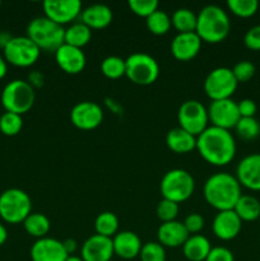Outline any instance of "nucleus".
Segmentation results:
<instances>
[{"label":"nucleus","mask_w":260,"mask_h":261,"mask_svg":"<svg viewBox=\"0 0 260 261\" xmlns=\"http://www.w3.org/2000/svg\"><path fill=\"white\" fill-rule=\"evenodd\" d=\"M196 150L209 165L221 167L233 161L236 142L229 130L208 126L196 137Z\"/></svg>","instance_id":"nucleus-1"},{"label":"nucleus","mask_w":260,"mask_h":261,"mask_svg":"<svg viewBox=\"0 0 260 261\" xmlns=\"http://www.w3.org/2000/svg\"><path fill=\"white\" fill-rule=\"evenodd\" d=\"M204 199L218 212L232 211L241 198V185L236 176L218 172L212 175L204 184Z\"/></svg>","instance_id":"nucleus-2"},{"label":"nucleus","mask_w":260,"mask_h":261,"mask_svg":"<svg viewBox=\"0 0 260 261\" xmlns=\"http://www.w3.org/2000/svg\"><path fill=\"white\" fill-rule=\"evenodd\" d=\"M231 31V20L226 10L218 5H206L199 12L195 33L201 42L219 43Z\"/></svg>","instance_id":"nucleus-3"},{"label":"nucleus","mask_w":260,"mask_h":261,"mask_svg":"<svg viewBox=\"0 0 260 261\" xmlns=\"http://www.w3.org/2000/svg\"><path fill=\"white\" fill-rule=\"evenodd\" d=\"M65 28L46 17H37L27 27V37L40 48V51L55 54L64 45Z\"/></svg>","instance_id":"nucleus-4"},{"label":"nucleus","mask_w":260,"mask_h":261,"mask_svg":"<svg viewBox=\"0 0 260 261\" xmlns=\"http://www.w3.org/2000/svg\"><path fill=\"white\" fill-rule=\"evenodd\" d=\"M35 99V88L22 79L9 82L2 92V105L5 112H13L20 116L32 109Z\"/></svg>","instance_id":"nucleus-5"},{"label":"nucleus","mask_w":260,"mask_h":261,"mask_svg":"<svg viewBox=\"0 0 260 261\" xmlns=\"http://www.w3.org/2000/svg\"><path fill=\"white\" fill-rule=\"evenodd\" d=\"M31 198L20 189H8L0 194V218L9 224L23 223L32 213Z\"/></svg>","instance_id":"nucleus-6"},{"label":"nucleus","mask_w":260,"mask_h":261,"mask_svg":"<svg viewBox=\"0 0 260 261\" xmlns=\"http://www.w3.org/2000/svg\"><path fill=\"white\" fill-rule=\"evenodd\" d=\"M160 189L163 199L180 204L193 195L195 190V181L188 171L175 168L165 173L161 180Z\"/></svg>","instance_id":"nucleus-7"},{"label":"nucleus","mask_w":260,"mask_h":261,"mask_svg":"<svg viewBox=\"0 0 260 261\" xmlns=\"http://www.w3.org/2000/svg\"><path fill=\"white\" fill-rule=\"evenodd\" d=\"M125 75L138 86H149L160 75V65L153 56L144 53L132 54L125 59Z\"/></svg>","instance_id":"nucleus-8"},{"label":"nucleus","mask_w":260,"mask_h":261,"mask_svg":"<svg viewBox=\"0 0 260 261\" xmlns=\"http://www.w3.org/2000/svg\"><path fill=\"white\" fill-rule=\"evenodd\" d=\"M237 81L235 78L232 69L216 68L206 75L204 81V91L212 101L231 98L237 89Z\"/></svg>","instance_id":"nucleus-9"},{"label":"nucleus","mask_w":260,"mask_h":261,"mask_svg":"<svg viewBox=\"0 0 260 261\" xmlns=\"http://www.w3.org/2000/svg\"><path fill=\"white\" fill-rule=\"evenodd\" d=\"M3 53L8 64L18 68H28L36 64L41 51L27 36H18L9 41Z\"/></svg>","instance_id":"nucleus-10"},{"label":"nucleus","mask_w":260,"mask_h":261,"mask_svg":"<svg viewBox=\"0 0 260 261\" xmlns=\"http://www.w3.org/2000/svg\"><path fill=\"white\" fill-rule=\"evenodd\" d=\"M177 121L181 129L194 137H198L208 127V110L201 102L196 99H189L184 102L178 109Z\"/></svg>","instance_id":"nucleus-11"},{"label":"nucleus","mask_w":260,"mask_h":261,"mask_svg":"<svg viewBox=\"0 0 260 261\" xmlns=\"http://www.w3.org/2000/svg\"><path fill=\"white\" fill-rule=\"evenodd\" d=\"M42 7L45 17L60 25L75 20L83 10L79 0H45Z\"/></svg>","instance_id":"nucleus-12"},{"label":"nucleus","mask_w":260,"mask_h":261,"mask_svg":"<svg viewBox=\"0 0 260 261\" xmlns=\"http://www.w3.org/2000/svg\"><path fill=\"white\" fill-rule=\"evenodd\" d=\"M208 117L209 121L212 122V126L221 127L224 130L236 127L237 122L241 119L237 102L231 98L212 101L208 109Z\"/></svg>","instance_id":"nucleus-13"},{"label":"nucleus","mask_w":260,"mask_h":261,"mask_svg":"<svg viewBox=\"0 0 260 261\" xmlns=\"http://www.w3.org/2000/svg\"><path fill=\"white\" fill-rule=\"evenodd\" d=\"M70 120L79 130H93L101 125L103 111L96 102L83 101L71 109Z\"/></svg>","instance_id":"nucleus-14"},{"label":"nucleus","mask_w":260,"mask_h":261,"mask_svg":"<svg viewBox=\"0 0 260 261\" xmlns=\"http://www.w3.org/2000/svg\"><path fill=\"white\" fill-rule=\"evenodd\" d=\"M112 239L93 234L82 245L81 257L83 261H111L114 256Z\"/></svg>","instance_id":"nucleus-15"},{"label":"nucleus","mask_w":260,"mask_h":261,"mask_svg":"<svg viewBox=\"0 0 260 261\" xmlns=\"http://www.w3.org/2000/svg\"><path fill=\"white\" fill-rule=\"evenodd\" d=\"M30 255L32 261H65L69 257L63 241L51 237L36 240L31 247Z\"/></svg>","instance_id":"nucleus-16"},{"label":"nucleus","mask_w":260,"mask_h":261,"mask_svg":"<svg viewBox=\"0 0 260 261\" xmlns=\"http://www.w3.org/2000/svg\"><path fill=\"white\" fill-rule=\"evenodd\" d=\"M236 178L240 185L251 191H260V154L246 155L236 168Z\"/></svg>","instance_id":"nucleus-17"},{"label":"nucleus","mask_w":260,"mask_h":261,"mask_svg":"<svg viewBox=\"0 0 260 261\" xmlns=\"http://www.w3.org/2000/svg\"><path fill=\"white\" fill-rule=\"evenodd\" d=\"M54 55H55V60L59 68L66 74L75 75V74L82 73L83 69L86 68V55L82 48L64 43Z\"/></svg>","instance_id":"nucleus-18"},{"label":"nucleus","mask_w":260,"mask_h":261,"mask_svg":"<svg viewBox=\"0 0 260 261\" xmlns=\"http://www.w3.org/2000/svg\"><path fill=\"white\" fill-rule=\"evenodd\" d=\"M213 233L216 234L217 239L222 241H231L236 239L242 228V221L239 218L235 211H223L218 212V214L214 218L213 224Z\"/></svg>","instance_id":"nucleus-19"},{"label":"nucleus","mask_w":260,"mask_h":261,"mask_svg":"<svg viewBox=\"0 0 260 261\" xmlns=\"http://www.w3.org/2000/svg\"><path fill=\"white\" fill-rule=\"evenodd\" d=\"M201 48V40L195 32L177 33L171 42V54L178 61H190Z\"/></svg>","instance_id":"nucleus-20"},{"label":"nucleus","mask_w":260,"mask_h":261,"mask_svg":"<svg viewBox=\"0 0 260 261\" xmlns=\"http://www.w3.org/2000/svg\"><path fill=\"white\" fill-rule=\"evenodd\" d=\"M114 254L124 260H133L139 256L142 250V241L139 236L132 231L117 232L112 239Z\"/></svg>","instance_id":"nucleus-21"},{"label":"nucleus","mask_w":260,"mask_h":261,"mask_svg":"<svg viewBox=\"0 0 260 261\" xmlns=\"http://www.w3.org/2000/svg\"><path fill=\"white\" fill-rule=\"evenodd\" d=\"M189 232L186 231L184 223L177 221L162 223L157 231L158 242L163 247H180L189 239Z\"/></svg>","instance_id":"nucleus-22"},{"label":"nucleus","mask_w":260,"mask_h":261,"mask_svg":"<svg viewBox=\"0 0 260 261\" xmlns=\"http://www.w3.org/2000/svg\"><path fill=\"white\" fill-rule=\"evenodd\" d=\"M81 22L89 30H103L112 22V10L105 4H93L82 10Z\"/></svg>","instance_id":"nucleus-23"},{"label":"nucleus","mask_w":260,"mask_h":261,"mask_svg":"<svg viewBox=\"0 0 260 261\" xmlns=\"http://www.w3.org/2000/svg\"><path fill=\"white\" fill-rule=\"evenodd\" d=\"M166 144L168 149L177 154H186L196 149V137L189 134L180 126L170 130L166 135Z\"/></svg>","instance_id":"nucleus-24"},{"label":"nucleus","mask_w":260,"mask_h":261,"mask_svg":"<svg viewBox=\"0 0 260 261\" xmlns=\"http://www.w3.org/2000/svg\"><path fill=\"white\" fill-rule=\"evenodd\" d=\"M211 250V242L201 234H191L183 245L184 256L189 261H205Z\"/></svg>","instance_id":"nucleus-25"},{"label":"nucleus","mask_w":260,"mask_h":261,"mask_svg":"<svg viewBox=\"0 0 260 261\" xmlns=\"http://www.w3.org/2000/svg\"><path fill=\"white\" fill-rule=\"evenodd\" d=\"M233 211L242 222H254L260 218V201L252 195H241Z\"/></svg>","instance_id":"nucleus-26"},{"label":"nucleus","mask_w":260,"mask_h":261,"mask_svg":"<svg viewBox=\"0 0 260 261\" xmlns=\"http://www.w3.org/2000/svg\"><path fill=\"white\" fill-rule=\"evenodd\" d=\"M92 38V30H89L86 24H83L82 22L73 23V24L69 25L68 28H65V35H64V43L66 45L74 46V47L82 48L86 45H88V42Z\"/></svg>","instance_id":"nucleus-27"},{"label":"nucleus","mask_w":260,"mask_h":261,"mask_svg":"<svg viewBox=\"0 0 260 261\" xmlns=\"http://www.w3.org/2000/svg\"><path fill=\"white\" fill-rule=\"evenodd\" d=\"M25 232L35 239L40 240L46 237L50 231V219L42 213H31L23 222Z\"/></svg>","instance_id":"nucleus-28"},{"label":"nucleus","mask_w":260,"mask_h":261,"mask_svg":"<svg viewBox=\"0 0 260 261\" xmlns=\"http://www.w3.org/2000/svg\"><path fill=\"white\" fill-rule=\"evenodd\" d=\"M196 22H198V15L188 8H180L171 17L172 27L178 33L195 32Z\"/></svg>","instance_id":"nucleus-29"},{"label":"nucleus","mask_w":260,"mask_h":261,"mask_svg":"<svg viewBox=\"0 0 260 261\" xmlns=\"http://www.w3.org/2000/svg\"><path fill=\"white\" fill-rule=\"evenodd\" d=\"M94 229L99 236L112 239L119 231V218L112 212H102L94 221Z\"/></svg>","instance_id":"nucleus-30"},{"label":"nucleus","mask_w":260,"mask_h":261,"mask_svg":"<svg viewBox=\"0 0 260 261\" xmlns=\"http://www.w3.org/2000/svg\"><path fill=\"white\" fill-rule=\"evenodd\" d=\"M145 24H147L148 31L155 36H163L168 33V31L172 27L171 23V17L163 10H155L153 14L145 19Z\"/></svg>","instance_id":"nucleus-31"},{"label":"nucleus","mask_w":260,"mask_h":261,"mask_svg":"<svg viewBox=\"0 0 260 261\" xmlns=\"http://www.w3.org/2000/svg\"><path fill=\"white\" fill-rule=\"evenodd\" d=\"M126 65L124 59L119 56H107L101 63V71L106 78L120 79L125 75Z\"/></svg>","instance_id":"nucleus-32"},{"label":"nucleus","mask_w":260,"mask_h":261,"mask_svg":"<svg viewBox=\"0 0 260 261\" xmlns=\"http://www.w3.org/2000/svg\"><path fill=\"white\" fill-rule=\"evenodd\" d=\"M236 133L242 140H254L260 134V124L255 117H241L236 125Z\"/></svg>","instance_id":"nucleus-33"},{"label":"nucleus","mask_w":260,"mask_h":261,"mask_svg":"<svg viewBox=\"0 0 260 261\" xmlns=\"http://www.w3.org/2000/svg\"><path fill=\"white\" fill-rule=\"evenodd\" d=\"M227 7L236 17L250 18L259 9V3L256 0H228Z\"/></svg>","instance_id":"nucleus-34"},{"label":"nucleus","mask_w":260,"mask_h":261,"mask_svg":"<svg viewBox=\"0 0 260 261\" xmlns=\"http://www.w3.org/2000/svg\"><path fill=\"white\" fill-rule=\"evenodd\" d=\"M23 127V119L20 115L13 112H4L0 116V132L7 137L19 134Z\"/></svg>","instance_id":"nucleus-35"},{"label":"nucleus","mask_w":260,"mask_h":261,"mask_svg":"<svg viewBox=\"0 0 260 261\" xmlns=\"http://www.w3.org/2000/svg\"><path fill=\"white\" fill-rule=\"evenodd\" d=\"M140 261H166L165 247L160 242H147L142 246Z\"/></svg>","instance_id":"nucleus-36"},{"label":"nucleus","mask_w":260,"mask_h":261,"mask_svg":"<svg viewBox=\"0 0 260 261\" xmlns=\"http://www.w3.org/2000/svg\"><path fill=\"white\" fill-rule=\"evenodd\" d=\"M157 217L162 223H167V222L176 221V217L178 216V204L175 201L167 200V199H162L157 205Z\"/></svg>","instance_id":"nucleus-37"},{"label":"nucleus","mask_w":260,"mask_h":261,"mask_svg":"<svg viewBox=\"0 0 260 261\" xmlns=\"http://www.w3.org/2000/svg\"><path fill=\"white\" fill-rule=\"evenodd\" d=\"M127 5L134 14L145 18V19L155 10H158L157 0H129Z\"/></svg>","instance_id":"nucleus-38"},{"label":"nucleus","mask_w":260,"mask_h":261,"mask_svg":"<svg viewBox=\"0 0 260 261\" xmlns=\"http://www.w3.org/2000/svg\"><path fill=\"white\" fill-rule=\"evenodd\" d=\"M237 83H246L255 75V65L247 60H242L237 63L232 69Z\"/></svg>","instance_id":"nucleus-39"},{"label":"nucleus","mask_w":260,"mask_h":261,"mask_svg":"<svg viewBox=\"0 0 260 261\" xmlns=\"http://www.w3.org/2000/svg\"><path fill=\"white\" fill-rule=\"evenodd\" d=\"M183 223L189 234H198L204 228V218L198 213L189 214Z\"/></svg>","instance_id":"nucleus-40"},{"label":"nucleus","mask_w":260,"mask_h":261,"mask_svg":"<svg viewBox=\"0 0 260 261\" xmlns=\"http://www.w3.org/2000/svg\"><path fill=\"white\" fill-rule=\"evenodd\" d=\"M244 43L247 48L252 51H260V24L254 25L246 32Z\"/></svg>","instance_id":"nucleus-41"},{"label":"nucleus","mask_w":260,"mask_h":261,"mask_svg":"<svg viewBox=\"0 0 260 261\" xmlns=\"http://www.w3.org/2000/svg\"><path fill=\"white\" fill-rule=\"evenodd\" d=\"M205 261H235V256L231 250H228L227 247L216 246L212 247Z\"/></svg>","instance_id":"nucleus-42"},{"label":"nucleus","mask_w":260,"mask_h":261,"mask_svg":"<svg viewBox=\"0 0 260 261\" xmlns=\"http://www.w3.org/2000/svg\"><path fill=\"white\" fill-rule=\"evenodd\" d=\"M237 107H239V112L241 117H254L257 111L256 103L250 98H245L240 101L237 103Z\"/></svg>","instance_id":"nucleus-43"},{"label":"nucleus","mask_w":260,"mask_h":261,"mask_svg":"<svg viewBox=\"0 0 260 261\" xmlns=\"http://www.w3.org/2000/svg\"><path fill=\"white\" fill-rule=\"evenodd\" d=\"M27 82L33 87V88H35V87H38V88H40V87L43 86L45 78H43V75L40 73V71H33V73L30 74Z\"/></svg>","instance_id":"nucleus-44"},{"label":"nucleus","mask_w":260,"mask_h":261,"mask_svg":"<svg viewBox=\"0 0 260 261\" xmlns=\"http://www.w3.org/2000/svg\"><path fill=\"white\" fill-rule=\"evenodd\" d=\"M63 245H64V249H65L66 254H68L69 256H71V255L76 251V249H78V244H76L75 240H73V239L65 240V241H63Z\"/></svg>","instance_id":"nucleus-45"},{"label":"nucleus","mask_w":260,"mask_h":261,"mask_svg":"<svg viewBox=\"0 0 260 261\" xmlns=\"http://www.w3.org/2000/svg\"><path fill=\"white\" fill-rule=\"evenodd\" d=\"M13 36H10L8 32H0V48L4 50L5 46L9 43V41L12 40Z\"/></svg>","instance_id":"nucleus-46"},{"label":"nucleus","mask_w":260,"mask_h":261,"mask_svg":"<svg viewBox=\"0 0 260 261\" xmlns=\"http://www.w3.org/2000/svg\"><path fill=\"white\" fill-rule=\"evenodd\" d=\"M7 61H5L4 56H0V81L7 75V71H8V65H7Z\"/></svg>","instance_id":"nucleus-47"},{"label":"nucleus","mask_w":260,"mask_h":261,"mask_svg":"<svg viewBox=\"0 0 260 261\" xmlns=\"http://www.w3.org/2000/svg\"><path fill=\"white\" fill-rule=\"evenodd\" d=\"M8 239V231L5 228V226L3 223H0V246L5 244Z\"/></svg>","instance_id":"nucleus-48"},{"label":"nucleus","mask_w":260,"mask_h":261,"mask_svg":"<svg viewBox=\"0 0 260 261\" xmlns=\"http://www.w3.org/2000/svg\"><path fill=\"white\" fill-rule=\"evenodd\" d=\"M65 261H83V260H82V257L75 256V255H71V256H69Z\"/></svg>","instance_id":"nucleus-49"},{"label":"nucleus","mask_w":260,"mask_h":261,"mask_svg":"<svg viewBox=\"0 0 260 261\" xmlns=\"http://www.w3.org/2000/svg\"><path fill=\"white\" fill-rule=\"evenodd\" d=\"M0 7H2V3H0Z\"/></svg>","instance_id":"nucleus-50"},{"label":"nucleus","mask_w":260,"mask_h":261,"mask_svg":"<svg viewBox=\"0 0 260 261\" xmlns=\"http://www.w3.org/2000/svg\"><path fill=\"white\" fill-rule=\"evenodd\" d=\"M111 261H112V260H111Z\"/></svg>","instance_id":"nucleus-51"}]
</instances>
